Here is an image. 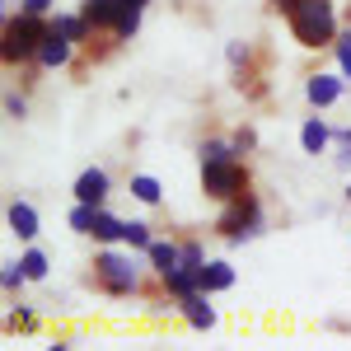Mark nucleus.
<instances>
[{"mask_svg":"<svg viewBox=\"0 0 351 351\" xmlns=\"http://www.w3.org/2000/svg\"><path fill=\"white\" fill-rule=\"evenodd\" d=\"M286 19H291V33H295L300 47H332L337 43V10H332V0H295L291 10H286Z\"/></svg>","mask_w":351,"mask_h":351,"instance_id":"1","label":"nucleus"},{"mask_svg":"<svg viewBox=\"0 0 351 351\" xmlns=\"http://www.w3.org/2000/svg\"><path fill=\"white\" fill-rule=\"evenodd\" d=\"M94 281H99V291L112 300H127L141 291V263L132 258V248L122 253V248H112V243H104L99 253H94Z\"/></svg>","mask_w":351,"mask_h":351,"instance_id":"2","label":"nucleus"},{"mask_svg":"<svg viewBox=\"0 0 351 351\" xmlns=\"http://www.w3.org/2000/svg\"><path fill=\"white\" fill-rule=\"evenodd\" d=\"M52 33V19L47 14H10L5 19V38H0V56H5V66H19V61H38V47H43V38Z\"/></svg>","mask_w":351,"mask_h":351,"instance_id":"3","label":"nucleus"},{"mask_svg":"<svg viewBox=\"0 0 351 351\" xmlns=\"http://www.w3.org/2000/svg\"><path fill=\"white\" fill-rule=\"evenodd\" d=\"M216 230H220V239H225V243H248V239H258V234L267 230L263 202H258L253 192H243V197H234V202H225V211H220Z\"/></svg>","mask_w":351,"mask_h":351,"instance_id":"4","label":"nucleus"},{"mask_svg":"<svg viewBox=\"0 0 351 351\" xmlns=\"http://www.w3.org/2000/svg\"><path fill=\"white\" fill-rule=\"evenodd\" d=\"M248 188H253V178H248L243 160L202 164V192H206V197H216V202H234V197H243Z\"/></svg>","mask_w":351,"mask_h":351,"instance_id":"5","label":"nucleus"},{"mask_svg":"<svg viewBox=\"0 0 351 351\" xmlns=\"http://www.w3.org/2000/svg\"><path fill=\"white\" fill-rule=\"evenodd\" d=\"M75 202H89V206H108V192H112V173L108 169H99V164H89L80 178H75Z\"/></svg>","mask_w":351,"mask_h":351,"instance_id":"6","label":"nucleus"},{"mask_svg":"<svg viewBox=\"0 0 351 351\" xmlns=\"http://www.w3.org/2000/svg\"><path fill=\"white\" fill-rule=\"evenodd\" d=\"M342 89H347V75H342V71H337V75L319 71V75L304 80V99H309V108H332V104L342 99Z\"/></svg>","mask_w":351,"mask_h":351,"instance_id":"7","label":"nucleus"},{"mask_svg":"<svg viewBox=\"0 0 351 351\" xmlns=\"http://www.w3.org/2000/svg\"><path fill=\"white\" fill-rule=\"evenodd\" d=\"M178 314H183V324L197 328V332H211V328L220 324V314H216V304H211V295H206V291L178 300Z\"/></svg>","mask_w":351,"mask_h":351,"instance_id":"8","label":"nucleus"},{"mask_svg":"<svg viewBox=\"0 0 351 351\" xmlns=\"http://www.w3.org/2000/svg\"><path fill=\"white\" fill-rule=\"evenodd\" d=\"M75 47H80V43H71L66 33H56V28H52V33L43 38V47H38V66H43V71H61V66H71Z\"/></svg>","mask_w":351,"mask_h":351,"instance_id":"9","label":"nucleus"},{"mask_svg":"<svg viewBox=\"0 0 351 351\" xmlns=\"http://www.w3.org/2000/svg\"><path fill=\"white\" fill-rule=\"evenodd\" d=\"M122 5H127V0H80V14L89 19V28H94V33H104V28L112 33L117 14H122Z\"/></svg>","mask_w":351,"mask_h":351,"instance_id":"10","label":"nucleus"},{"mask_svg":"<svg viewBox=\"0 0 351 351\" xmlns=\"http://www.w3.org/2000/svg\"><path fill=\"white\" fill-rule=\"evenodd\" d=\"M178 258H183V243H173V239H155L150 248H145V263H150V271H155L160 281L178 267Z\"/></svg>","mask_w":351,"mask_h":351,"instance_id":"11","label":"nucleus"},{"mask_svg":"<svg viewBox=\"0 0 351 351\" xmlns=\"http://www.w3.org/2000/svg\"><path fill=\"white\" fill-rule=\"evenodd\" d=\"M5 220H10V234H19L24 243L38 239V211H33V202H10Z\"/></svg>","mask_w":351,"mask_h":351,"instance_id":"12","label":"nucleus"},{"mask_svg":"<svg viewBox=\"0 0 351 351\" xmlns=\"http://www.w3.org/2000/svg\"><path fill=\"white\" fill-rule=\"evenodd\" d=\"M328 145H332V127H328L324 117H304V127H300V150H304V155H324Z\"/></svg>","mask_w":351,"mask_h":351,"instance_id":"13","label":"nucleus"},{"mask_svg":"<svg viewBox=\"0 0 351 351\" xmlns=\"http://www.w3.org/2000/svg\"><path fill=\"white\" fill-rule=\"evenodd\" d=\"M89 234H94L99 243H122V239H127V220H117L108 206H99V211H94V230H89Z\"/></svg>","mask_w":351,"mask_h":351,"instance_id":"14","label":"nucleus"},{"mask_svg":"<svg viewBox=\"0 0 351 351\" xmlns=\"http://www.w3.org/2000/svg\"><path fill=\"white\" fill-rule=\"evenodd\" d=\"M230 286H234V267L220 263V258H211V263L202 267V291H206V295H220V291H230Z\"/></svg>","mask_w":351,"mask_h":351,"instance_id":"15","label":"nucleus"},{"mask_svg":"<svg viewBox=\"0 0 351 351\" xmlns=\"http://www.w3.org/2000/svg\"><path fill=\"white\" fill-rule=\"evenodd\" d=\"M141 14H145V5L141 0H127L122 14H117V24H112V43H132L136 28H141Z\"/></svg>","mask_w":351,"mask_h":351,"instance_id":"16","label":"nucleus"},{"mask_svg":"<svg viewBox=\"0 0 351 351\" xmlns=\"http://www.w3.org/2000/svg\"><path fill=\"white\" fill-rule=\"evenodd\" d=\"M197 160H202V164L239 160V150H234V141H230V136H211V141H202V145H197Z\"/></svg>","mask_w":351,"mask_h":351,"instance_id":"17","label":"nucleus"},{"mask_svg":"<svg viewBox=\"0 0 351 351\" xmlns=\"http://www.w3.org/2000/svg\"><path fill=\"white\" fill-rule=\"evenodd\" d=\"M52 28H56V33H66L71 43H89V33H94L84 14H52Z\"/></svg>","mask_w":351,"mask_h":351,"instance_id":"18","label":"nucleus"},{"mask_svg":"<svg viewBox=\"0 0 351 351\" xmlns=\"http://www.w3.org/2000/svg\"><path fill=\"white\" fill-rule=\"evenodd\" d=\"M132 197L141 202V206H160V197H164L160 178H150V173H132Z\"/></svg>","mask_w":351,"mask_h":351,"instance_id":"19","label":"nucleus"},{"mask_svg":"<svg viewBox=\"0 0 351 351\" xmlns=\"http://www.w3.org/2000/svg\"><path fill=\"white\" fill-rule=\"evenodd\" d=\"M19 263H24L28 281H47V253H43L38 243H28L24 253H19Z\"/></svg>","mask_w":351,"mask_h":351,"instance_id":"20","label":"nucleus"},{"mask_svg":"<svg viewBox=\"0 0 351 351\" xmlns=\"http://www.w3.org/2000/svg\"><path fill=\"white\" fill-rule=\"evenodd\" d=\"M127 248H132V253H145V248H150V243H155V234H150V225H145V220H127Z\"/></svg>","mask_w":351,"mask_h":351,"instance_id":"21","label":"nucleus"},{"mask_svg":"<svg viewBox=\"0 0 351 351\" xmlns=\"http://www.w3.org/2000/svg\"><path fill=\"white\" fill-rule=\"evenodd\" d=\"M94 211H99V206L75 202V206H71V230H75V234H89V230H94Z\"/></svg>","mask_w":351,"mask_h":351,"instance_id":"22","label":"nucleus"},{"mask_svg":"<svg viewBox=\"0 0 351 351\" xmlns=\"http://www.w3.org/2000/svg\"><path fill=\"white\" fill-rule=\"evenodd\" d=\"M178 267H188V271L206 267V253H202V243H197V239H183V258H178Z\"/></svg>","mask_w":351,"mask_h":351,"instance_id":"23","label":"nucleus"},{"mask_svg":"<svg viewBox=\"0 0 351 351\" xmlns=\"http://www.w3.org/2000/svg\"><path fill=\"white\" fill-rule=\"evenodd\" d=\"M248 56H253L248 43H230V47H225V61L234 66V75H239V80H243V71H248Z\"/></svg>","mask_w":351,"mask_h":351,"instance_id":"24","label":"nucleus"},{"mask_svg":"<svg viewBox=\"0 0 351 351\" xmlns=\"http://www.w3.org/2000/svg\"><path fill=\"white\" fill-rule=\"evenodd\" d=\"M0 281H5V291H24V286H28V271H24V263H19V258H14V263H5Z\"/></svg>","mask_w":351,"mask_h":351,"instance_id":"25","label":"nucleus"},{"mask_svg":"<svg viewBox=\"0 0 351 351\" xmlns=\"http://www.w3.org/2000/svg\"><path fill=\"white\" fill-rule=\"evenodd\" d=\"M332 56H337V71L351 80V28L347 33H337V43H332Z\"/></svg>","mask_w":351,"mask_h":351,"instance_id":"26","label":"nucleus"},{"mask_svg":"<svg viewBox=\"0 0 351 351\" xmlns=\"http://www.w3.org/2000/svg\"><path fill=\"white\" fill-rule=\"evenodd\" d=\"M33 324H38V314H33L28 304H14V309H10V319H5L10 332H24V328H33Z\"/></svg>","mask_w":351,"mask_h":351,"instance_id":"27","label":"nucleus"},{"mask_svg":"<svg viewBox=\"0 0 351 351\" xmlns=\"http://www.w3.org/2000/svg\"><path fill=\"white\" fill-rule=\"evenodd\" d=\"M5 117H10V122H24L28 117V99L24 94H5Z\"/></svg>","mask_w":351,"mask_h":351,"instance_id":"28","label":"nucleus"},{"mask_svg":"<svg viewBox=\"0 0 351 351\" xmlns=\"http://www.w3.org/2000/svg\"><path fill=\"white\" fill-rule=\"evenodd\" d=\"M230 141H234V150H239V155H253V150H258V132H253V127H239Z\"/></svg>","mask_w":351,"mask_h":351,"instance_id":"29","label":"nucleus"},{"mask_svg":"<svg viewBox=\"0 0 351 351\" xmlns=\"http://www.w3.org/2000/svg\"><path fill=\"white\" fill-rule=\"evenodd\" d=\"M56 0H19V10H28V14H52Z\"/></svg>","mask_w":351,"mask_h":351,"instance_id":"30","label":"nucleus"},{"mask_svg":"<svg viewBox=\"0 0 351 351\" xmlns=\"http://www.w3.org/2000/svg\"><path fill=\"white\" fill-rule=\"evenodd\" d=\"M337 169H347V173H351V145H342V155H337Z\"/></svg>","mask_w":351,"mask_h":351,"instance_id":"31","label":"nucleus"},{"mask_svg":"<svg viewBox=\"0 0 351 351\" xmlns=\"http://www.w3.org/2000/svg\"><path fill=\"white\" fill-rule=\"evenodd\" d=\"M332 141H337V145H351V127H342V132H332Z\"/></svg>","mask_w":351,"mask_h":351,"instance_id":"32","label":"nucleus"},{"mask_svg":"<svg viewBox=\"0 0 351 351\" xmlns=\"http://www.w3.org/2000/svg\"><path fill=\"white\" fill-rule=\"evenodd\" d=\"M271 5H276V10H291V5H295V0H271Z\"/></svg>","mask_w":351,"mask_h":351,"instance_id":"33","label":"nucleus"},{"mask_svg":"<svg viewBox=\"0 0 351 351\" xmlns=\"http://www.w3.org/2000/svg\"><path fill=\"white\" fill-rule=\"evenodd\" d=\"M347 202H351V183H347Z\"/></svg>","mask_w":351,"mask_h":351,"instance_id":"34","label":"nucleus"},{"mask_svg":"<svg viewBox=\"0 0 351 351\" xmlns=\"http://www.w3.org/2000/svg\"><path fill=\"white\" fill-rule=\"evenodd\" d=\"M141 5H150V0H141Z\"/></svg>","mask_w":351,"mask_h":351,"instance_id":"35","label":"nucleus"}]
</instances>
